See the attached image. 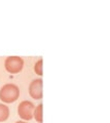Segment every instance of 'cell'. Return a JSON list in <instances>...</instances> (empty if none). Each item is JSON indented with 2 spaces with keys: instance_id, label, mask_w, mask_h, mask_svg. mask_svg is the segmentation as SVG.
<instances>
[{
  "instance_id": "1",
  "label": "cell",
  "mask_w": 110,
  "mask_h": 123,
  "mask_svg": "<svg viewBox=\"0 0 110 123\" xmlns=\"http://www.w3.org/2000/svg\"><path fill=\"white\" fill-rule=\"evenodd\" d=\"M20 98V88L13 83L4 84L0 88V99L3 104H11Z\"/></svg>"
},
{
  "instance_id": "2",
  "label": "cell",
  "mask_w": 110,
  "mask_h": 123,
  "mask_svg": "<svg viewBox=\"0 0 110 123\" xmlns=\"http://www.w3.org/2000/svg\"><path fill=\"white\" fill-rule=\"evenodd\" d=\"M4 68L9 74H18L24 68V60L20 56H7L4 61Z\"/></svg>"
},
{
  "instance_id": "3",
  "label": "cell",
  "mask_w": 110,
  "mask_h": 123,
  "mask_svg": "<svg viewBox=\"0 0 110 123\" xmlns=\"http://www.w3.org/2000/svg\"><path fill=\"white\" fill-rule=\"evenodd\" d=\"M35 105L30 101H23L18 106V115L24 121H30L33 119V113Z\"/></svg>"
},
{
  "instance_id": "4",
  "label": "cell",
  "mask_w": 110,
  "mask_h": 123,
  "mask_svg": "<svg viewBox=\"0 0 110 123\" xmlns=\"http://www.w3.org/2000/svg\"><path fill=\"white\" fill-rule=\"evenodd\" d=\"M42 79H34L29 85V94L34 99H41L43 97L42 92Z\"/></svg>"
},
{
  "instance_id": "5",
  "label": "cell",
  "mask_w": 110,
  "mask_h": 123,
  "mask_svg": "<svg viewBox=\"0 0 110 123\" xmlns=\"http://www.w3.org/2000/svg\"><path fill=\"white\" fill-rule=\"evenodd\" d=\"M42 108H43V105H42V104H39V105H37L35 107V109H34L33 119H35L36 122H38V123H42V121H43Z\"/></svg>"
},
{
  "instance_id": "6",
  "label": "cell",
  "mask_w": 110,
  "mask_h": 123,
  "mask_svg": "<svg viewBox=\"0 0 110 123\" xmlns=\"http://www.w3.org/2000/svg\"><path fill=\"white\" fill-rule=\"evenodd\" d=\"M9 117V108L5 104H0V122L6 121Z\"/></svg>"
},
{
  "instance_id": "7",
  "label": "cell",
  "mask_w": 110,
  "mask_h": 123,
  "mask_svg": "<svg viewBox=\"0 0 110 123\" xmlns=\"http://www.w3.org/2000/svg\"><path fill=\"white\" fill-rule=\"evenodd\" d=\"M34 72L38 76L43 75V61H42V59H39L34 64Z\"/></svg>"
},
{
  "instance_id": "8",
  "label": "cell",
  "mask_w": 110,
  "mask_h": 123,
  "mask_svg": "<svg viewBox=\"0 0 110 123\" xmlns=\"http://www.w3.org/2000/svg\"><path fill=\"white\" fill-rule=\"evenodd\" d=\"M14 123H28V122H27V121H24V120H20V121L14 122Z\"/></svg>"
}]
</instances>
